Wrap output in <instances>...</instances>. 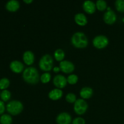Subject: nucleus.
I'll use <instances>...</instances> for the list:
<instances>
[{"mask_svg": "<svg viewBox=\"0 0 124 124\" xmlns=\"http://www.w3.org/2000/svg\"><path fill=\"white\" fill-rule=\"evenodd\" d=\"M23 79L28 84H36L39 81V75L37 69L33 67H27L23 73Z\"/></svg>", "mask_w": 124, "mask_h": 124, "instance_id": "f257e3e1", "label": "nucleus"}, {"mask_svg": "<svg viewBox=\"0 0 124 124\" xmlns=\"http://www.w3.org/2000/svg\"><path fill=\"white\" fill-rule=\"evenodd\" d=\"M71 44L76 48H83L87 46L88 43L87 36L82 32H76L73 34L71 39Z\"/></svg>", "mask_w": 124, "mask_h": 124, "instance_id": "f03ea898", "label": "nucleus"}, {"mask_svg": "<svg viewBox=\"0 0 124 124\" xmlns=\"http://www.w3.org/2000/svg\"><path fill=\"white\" fill-rule=\"evenodd\" d=\"M24 107L21 102L19 101H12L6 105L7 111L12 115H17L22 112Z\"/></svg>", "mask_w": 124, "mask_h": 124, "instance_id": "7ed1b4c3", "label": "nucleus"}, {"mask_svg": "<svg viewBox=\"0 0 124 124\" xmlns=\"http://www.w3.org/2000/svg\"><path fill=\"white\" fill-rule=\"evenodd\" d=\"M53 65V59L50 54H45L41 58L39 63L40 69L45 71H50L52 69Z\"/></svg>", "mask_w": 124, "mask_h": 124, "instance_id": "20e7f679", "label": "nucleus"}, {"mask_svg": "<svg viewBox=\"0 0 124 124\" xmlns=\"http://www.w3.org/2000/svg\"><path fill=\"white\" fill-rule=\"evenodd\" d=\"M88 108V104L82 99H79L76 101L74 105V110L79 115L84 114Z\"/></svg>", "mask_w": 124, "mask_h": 124, "instance_id": "39448f33", "label": "nucleus"}, {"mask_svg": "<svg viewBox=\"0 0 124 124\" xmlns=\"http://www.w3.org/2000/svg\"><path fill=\"white\" fill-rule=\"evenodd\" d=\"M108 39L104 35L96 36L93 40V46L98 49H102L107 46L108 44Z\"/></svg>", "mask_w": 124, "mask_h": 124, "instance_id": "423d86ee", "label": "nucleus"}, {"mask_svg": "<svg viewBox=\"0 0 124 124\" xmlns=\"http://www.w3.org/2000/svg\"><path fill=\"white\" fill-rule=\"evenodd\" d=\"M59 68L65 73H70L75 70V65L69 61H62L59 64Z\"/></svg>", "mask_w": 124, "mask_h": 124, "instance_id": "0eeeda50", "label": "nucleus"}, {"mask_svg": "<svg viewBox=\"0 0 124 124\" xmlns=\"http://www.w3.org/2000/svg\"><path fill=\"white\" fill-rule=\"evenodd\" d=\"M53 84L58 88H63L67 84V79L62 75H58L53 78Z\"/></svg>", "mask_w": 124, "mask_h": 124, "instance_id": "6e6552de", "label": "nucleus"}, {"mask_svg": "<svg viewBox=\"0 0 124 124\" xmlns=\"http://www.w3.org/2000/svg\"><path fill=\"white\" fill-rule=\"evenodd\" d=\"M56 121L58 124H70L71 122V117L68 113L63 112L58 115Z\"/></svg>", "mask_w": 124, "mask_h": 124, "instance_id": "1a4fd4ad", "label": "nucleus"}, {"mask_svg": "<svg viewBox=\"0 0 124 124\" xmlns=\"http://www.w3.org/2000/svg\"><path fill=\"white\" fill-rule=\"evenodd\" d=\"M10 68L13 72L19 73L23 71L24 66L21 62L15 60L11 62L10 64Z\"/></svg>", "mask_w": 124, "mask_h": 124, "instance_id": "9d476101", "label": "nucleus"}, {"mask_svg": "<svg viewBox=\"0 0 124 124\" xmlns=\"http://www.w3.org/2000/svg\"><path fill=\"white\" fill-rule=\"evenodd\" d=\"M104 20L107 24H114L116 21V15L115 12L110 10L105 12L104 15Z\"/></svg>", "mask_w": 124, "mask_h": 124, "instance_id": "9b49d317", "label": "nucleus"}, {"mask_svg": "<svg viewBox=\"0 0 124 124\" xmlns=\"http://www.w3.org/2000/svg\"><path fill=\"white\" fill-rule=\"evenodd\" d=\"M96 6L93 1L87 0V1L84 2L83 8L85 12H86L87 13H90V14L94 13V12L96 11Z\"/></svg>", "mask_w": 124, "mask_h": 124, "instance_id": "f8f14e48", "label": "nucleus"}, {"mask_svg": "<svg viewBox=\"0 0 124 124\" xmlns=\"http://www.w3.org/2000/svg\"><path fill=\"white\" fill-rule=\"evenodd\" d=\"M23 61L24 63L28 65H30L33 64L35 61V56L33 53L31 51H26L23 54Z\"/></svg>", "mask_w": 124, "mask_h": 124, "instance_id": "ddd939ff", "label": "nucleus"}, {"mask_svg": "<svg viewBox=\"0 0 124 124\" xmlns=\"http://www.w3.org/2000/svg\"><path fill=\"white\" fill-rule=\"evenodd\" d=\"M62 91L59 88H54L48 93V98L53 101H56L61 99L62 96Z\"/></svg>", "mask_w": 124, "mask_h": 124, "instance_id": "4468645a", "label": "nucleus"}, {"mask_svg": "<svg viewBox=\"0 0 124 124\" xmlns=\"http://www.w3.org/2000/svg\"><path fill=\"white\" fill-rule=\"evenodd\" d=\"M6 7L10 12H16L19 8V2L16 0H10L6 3Z\"/></svg>", "mask_w": 124, "mask_h": 124, "instance_id": "2eb2a0df", "label": "nucleus"}, {"mask_svg": "<svg viewBox=\"0 0 124 124\" xmlns=\"http://www.w3.org/2000/svg\"><path fill=\"white\" fill-rule=\"evenodd\" d=\"M75 21L76 23L81 26H84L87 23V18L84 13H79L75 16Z\"/></svg>", "mask_w": 124, "mask_h": 124, "instance_id": "dca6fc26", "label": "nucleus"}, {"mask_svg": "<svg viewBox=\"0 0 124 124\" xmlns=\"http://www.w3.org/2000/svg\"><path fill=\"white\" fill-rule=\"evenodd\" d=\"M93 89L90 87H85L82 88L80 91V96L83 99H89L93 95Z\"/></svg>", "mask_w": 124, "mask_h": 124, "instance_id": "f3484780", "label": "nucleus"}, {"mask_svg": "<svg viewBox=\"0 0 124 124\" xmlns=\"http://www.w3.org/2000/svg\"><path fill=\"white\" fill-rule=\"evenodd\" d=\"M54 56L56 60L61 62L62 61L64 57H65V53H64V50H62L61 48H58V49L56 50L55 52H54Z\"/></svg>", "mask_w": 124, "mask_h": 124, "instance_id": "a211bd4d", "label": "nucleus"}, {"mask_svg": "<svg viewBox=\"0 0 124 124\" xmlns=\"http://www.w3.org/2000/svg\"><path fill=\"white\" fill-rule=\"evenodd\" d=\"M1 124H11L12 123V116L8 114H4L0 117Z\"/></svg>", "mask_w": 124, "mask_h": 124, "instance_id": "6ab92c4d", "label": "nucleus"}, {"mask_svg": "<svg viewBox=\"0 0 124 124\" xmlns=\"http://www.w3.org/2000/svg\"><path fill=\"white\" fill-rule=\"evenodd\" d=\"M0 97H1L2 101L7 102L10 99L11 93L7 90H4L0 93Z\"/></svg>", "mask_w": 124, "mask_h": 124, "instance_id": "aec40b11", "label": "nucleus"}, {"mask_svg": "<svg viewBox=\"0 0 124 124\" xmlns=\"http://www.w3.org/2000/svg\"><path fill=\"white\" fill-rule=\"evenodd\" d=\"M96 6L99 10L104 11V10L106 9L107 7V4L106 1L104 0H98L96 1Z\"/></svg>", "mask_w": 124, "mask_h": 124, "instance_id": "412c9836", "label": "nucleus"}, {"mask_svg": "<svg viewBox=\"0 0 124 124\" xmlns=\"http://www.w3.org/2000/svg\"><path fill=\"white\" fill-rule=\"evenodd\" d=\"M10 85V81L8 79L6 78H3L0 79V89L1 90H6V88H8Z\"/></svg>", "mask_w": 124, "mask_h": 124, "instance_id": "4be33fe9", "label": "nucleus"}, {"mask_svg": "<svg viewBox=\"0 0 124 124\" xmlns=\"http://www.w3.org/2000/svg\"><path fill=\"white\" fill-rule=\"evenodd\" d=\"M115 6L117 11L124 12V0H117L115 2Z\"/></svg>", "mask_w": 124, "mask_h": 124, "instance_id": "5701e85b", "label": "nucleus"}, {"mask_svg": "<svg viewBox=\"0 0 124 124\" xmlns=\"http://www.w3.org/2000/svg\"><path fill=\"white\" fill-rule=\"evenodd\" d=\"M78 81V76L75 74H72L68 76L67 82L70 84H75Z\"/></svg>", "mask_w": 124, "mask_h": 124, "instance_id": "b1692460", "label": "nucleus"}, {"mask_svg": "<svg viewBox=\"0 0 124 124\" xmlns=\"http://www.w3.org/2000/svg\"><path fill=\"white\" fill-rule=\"evenodd\" d=\"M41 82L44 84L48 83L51 79V75L49 73H45L42 74L41 75V78H40Z\"/></svg>", "mask_w": 124, "mask_h": 124, "instance_id": "393cba45", "label": "nucleus"}, {"mask_svg": "<svg viewBox=\"0 0 124 124\" xmlns=\"http://www.w3.org/2000/svg\"><path fill=\"white\" fill-rule=\"evenodd\" d=\"M65 99L69 103H74L76 101V96L74 93H68L65 97Z\"/></svg>", "mask_w": 124, "mask_h": 124, "instance_id": "a878e982", "label": "nucleus"}, {"mask_svg": "<svg viewBox=\"0 0 124 124\" xmlns=\"http://www.w3.org/2000/svg\"><path fill=\"white\" fill-rule=\"evenodd\" d=\"M73 124H85V121L82 117H76L75 119L73 121Z\"/></svg>", "mask_w": 124, "mask_h": 124, "instance_id": "bb28decb", "label": "nucleus"}, {"mask_svg": "<svg viewBox=\"0 0 124 124\" xmlns=\"http://www.w3.org/2000/svg\"><path fill=\"white\" fill-rule=\"evenodd\" d=\"M5 111L4 103L2 101H0V115H2Z\"/></svg>", "mask_w": 124, "mask_h": 124, "instance_id": "cd10ccee", "label": "nucleus"}, {"mask_svg": "<svg viewBox=\"0 0 124 124\" xmlns=\"http://www.w3.org/2000/svg\"><path fill=\"white\" fill-rule=\"evenodd\" d=\"M53 71H54V72L58 73V71H60L61 69H60V68H59V67H55L53 68Z\"/></svg>", "mask_w": 124, "mask_h": 124, "instance_id": "c85d7f7f", "label": "nucleus"}, {"mask_svg": "<svg viewBox=\"0 0 124 124\" xmlns=\"http://www.w3.org/2000/svg\"><path fill=\"white\" fill-rule=\"evenodd\" d=\"M24 2H25V3L30 4L33 2V0H24Z\"/></svg>", "mask_w": 124, "mask_h": 124, "instance_id": "c756f323", "label": "nucleus"}, {"mask_svg": "<svg viewBox=\"0 0 124 124\" xmlns=\"http://www.w3.org/2000/svg\"><path fill=\"white\" fill-rule=\"evenodd\" d=\"M122 21H123V22H124V18H123V20H122Z\"/></svg>", "mask_w": 124, "mask_h": 124, "instance_id": "7c9ffc66", "label": "nucleus"}, {"mask_svg": "<svg viewBox=\"0 0 124 124\" xmlns=\"http://www.w3.org/2000/svg\"></svg>", "mask_w": 124, "mask_h": 124, "instance_id": "2f4dec72", "label": "nucleus"}]
</instances>
